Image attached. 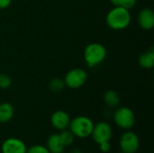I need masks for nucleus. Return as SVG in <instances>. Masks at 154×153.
Wrapping results in <instances>:
<instances>
[{
	"label": "nucleus",
	"mask_w": 154,
	"mask_h": 153,
	"mask_svg": "<svg viewBox=\"0 0 154 153\" xmlns=\"http://www.w3.org/2000/svg\"><path fill=\"white\" fill-rule=\"evenodd\" d=\"M106 23L112 30H124L127 28L131 23L130 11L123 6H115L107 13Z\"/></svg>",
	"instance_id": "f257e3e1"
},
{
	"label": "nucleus",
	"mask_w": 154,
	"mask_h": 153,
	"mask_svg": "<svg viewBox=\"0 0 154 153\" xmlns=\"http://www.w3.org/2000/svg\"><path fill=\"white\" fill-rule=\"evenodd\" d=\"M94 124V122L89 117L79 115L70 120L69 130L73 133L75 138L88 139L91 136Z\"/></svg>",
	"instance_id": "f03ea898"
},
{
	"label": "nucleus",
	"mask_w": 154,
	"mask_h": 153,
	"mask_svg": "<svg viewBox=\"0 0 154 153\" xmlns=\"http://www.w3.org/2000/svg\"><path fill=\"white\" fill-rule=\"evenodd\" d=\"M106 49L99 42H92L84 50V60L88 67L92 68L102 63L106 58Z\"/></svg>",
	"instance_id": "7ed1b4c3"
},
{
	"label": "nucleus",
	"mask_w": 154,
	"mask_h": 153,
	"mask_svg": "<svg viewBox=\"0 0 154 153\" xmlns=\"http://www.w3.org/2000/svg\"><path fill=\"white\" fill-rule=\"evenodd\" d=\"M113 121L115 124L124 131L132 130L134 126L136 118L134 111L127 106L116 107L113 114Z\"/></svg>",
	"instance_id": "20e7f679"
},
{
	"label": "nucleus",
	"mask_w": 154,
	"mask_h": 153,
	"mask_svg": "<svg viewBox=\"0 0 154 153\" xmlns=\"http://www.w3.org/2000/svg\"><path fill=\"white\" fill-rule=\"evenodd\" d=\"M118 144L123 153H136L140 149V138L134 131L127 130L121 134Z\"/></svg>",
	"instance_id": "39448f33"
},
{
	"label": "nucleus",
	"mask_w": 154,
	"mask_h": 153,
	"mask_svg": "<svg viewBox=\"0 0 154 153\" xmlns=\"http://www.w3.org/2000/svg\"><path fill=\"white\" fill-rule=\"evenodd\" d=\"M90 137L97 145L105 142H110L113 137V128L109 123L100 121L94 124Z\"/></svg>",
	"instance_id": "423d86ee"
},
{
	"label": "nucleus",
	"mask_w": 154,
	"mask_h": 153,
	"mask_svg": "<svg viewBox=\"0 0 154 153\" xmlns=\"http://www.w3.org/2000/svg\"><path fill=\"white\" fill-rule=\"evenodd\" d=\"M65 85L71 89H78L85 85L88 80V73L80 68L72 69L65 75Z\"/></svg>",
	"instance_id": "0eeeda50"
},
{
	"label": "nucleus",
	"mask_w": 154,
	"mask_h": 153,
	"mask_svg": "<svg viewBox=\"0 0 154 153\" xmlns=\"http://www.w3.org/2000/svg\"><path fill=\"white\" fill-rule=\"evenodd\" d=\"M25 142L16 137L5 139L1 145V153H26Z\"/></svg>",
	"instance_id": "6e6552de"
},
{
	"label": "nucleus",
	"mask_w": 154,
	"mask_h": 153,
	"mask_svg": "<svg viewBox=\"0 0 154 153\" xmlns=\"http://www.w3.org/2000/svg\"><path fill=\"white\" fill-rule=\"evenodd\" d=\"M70 120L71 118L69 115L63 110H57L53 112L50 119L51 126L59 132L69 129Z\"/></svg>",
	"instance_id": "1a4fd4ad"
},
{
	"label": "nucleus",
	"mask_w": 154,
	"mask_h": 153,
	"mask_svg": "<svg viewBox=\"0 0 154 153\" xmlns=\"http://www.w3.org/2000/svg\"><path fill=\"white\" fill-rule=\"evenodd\" d=\"M138 23L143 30H152L154 26V13L151 8H143L139 12Z\"/></svg>",
	"instance_id": "9d476101"
},
{
	"label": "nucleus",
	"mask_w": 154,
	"mask_h": 153,
	"mask_svg": "<svg viewBox=\"0 0 154 153\" xmlns=\"http://www.w3.org/2000/svg\"><path fill=\"white\" fill-rule=\"evenodd\" d=\"M45 146L47 147V149L51 153L62 152L65 150V146H64L59 133L51 134L46 140Z\"/></svg>",
	"instance_id": "9b49d317"
},
{
	"label": "nucleus",
	"mask_w": 154,
	"mask_h": 153,
	"mask_svg": "<svg viewBox=\"0 0 154 153\" xmlns=\"http://www.w3.org/2000/svg\"><path fill=\"white\" fill-rule=\"evenodd\" d=\"M14 115V106L7 102L0 104V124H6L10 122Z\"/></svg>",
	"instance_id": "f8f14e48"
},
{
	"label": "nucleus",
	"mask_w": 154,
	"mask_h": 153,
	"mask_svg": "<svg viewBox=\"0 0 154 153\" xmlns=\"http://www.w3.org/2000/svg\"><path fill=\"white\" fill-rule=\"evenodd\" d=\"M138 64L141 68L145 69H151L154 67V50L153 49L145 51L138 58Z\"/></svg>",
	"instance_id": "ddd939ff"
},
{
	"label": "nucleus",
	"mask_w": 154,
	"mask_h": 153,
	"mask_svg": "<svg viewBox=\"0 0 154 153\" xmlns=\"http://www.w3.org/2000/svg\"><path fill=\"white\" fill-rule=\"evenodd\" d=\"M104 102L109 108H116L120 104V96L115 90H108L104 95Z\"/></svg>",
	"instance_id": "4468645a"
},
{
	"label": "nucleus",
	"mask_w": 154,
	"mask_h": 153,
	"mask_svg": "<svg viewBox=\"0 0 154 153\" xmlns=\"http://www.w3.org/2000/svg\"><path fill=\"white\" fill-rule=\"evenodd\" d=\"M60 139L65 146L66 147H70L74 142H75V136L73 135V133L69 130V129H66V130H63L61 132H60Z\"/></svg>",
	"instance_id": "2eb2a0df"
},
{
	"label": "nucleus",
	"mask_w": 154,
	"mask_h": 153,
	"mask_svg": "<svg viewBox=\"0 0 154 153\" xmlns=\"http://www.w3.org/2000/svg\"><path fill=\"white\" fill-rule=\"evenodd\" d=\"M65 87H66V85H65L64 80L61 78H55L51 79L49 83V88L52 92H60Z\"/></svg>",
	"instance_id": "dca6fc26"
},
{
	"label": "nucleus",
	"mask_w": 154,
	"mask_h": 153,
	"mask_svg": "<svg viewBox=\"0 0 154 153\" xmlns=\"http://www.w3.org/2000/svg\"><path fill=\"white\" fill-rule=\"evenodd\" d=\"M12 85V78L5 73H0V89H7Z\"/></svg>",
	"instance_id": "f3484780"
},
{
	"label": "nucleus",
	"mask_w": 154,
	"mask_h": 153,
	"mask_svg": "<svg viewBox=\"0 0 154 153\" xmlns=\"http://www.w3.org/2000/svg\"><path fill=\"white\" fill-rule=\"evenodd\" d=\"M26 153H51L47 147L42 144H34L27 147Z\"/></svg>",
	"instance_id": "a211bd4d"
},
{
	"label": "nucleus",
	"mask_w": 154,
	"mask_h": 153,
	"mask_svg": "<svg viewBox=\"0 0 154 153\" xmlns=\"http://www.w3.org/2000/svg\"><path fill=\"white\" fill-rule=\"evenodd\" d=\"M98 147H99V151L102 153H108L111 151L112 145L110 142H105L98 144Z\"/></svg>",
	"instance_id": "6ab92c4d"
},
{
	"label": "nucleus",
	"mask_w": 154,
	"mask_h": 153,
	"mask_svg": "<svg viewBox=\"0 0 154 153\" xmlns=\"http://www.w3.org/2000/svg\"><path fill=\"white\" fill-rule=\"evenodd\" d=\"M136 2H137V0H124V3H123L122 6L128 9V10H130V9H132L133 7L135 6Z\"/></svg>",
	"instance_id": "aec40b11"
},
{
	"label": "nucleus",
	"mask_w": 154,
	"mask_h": 153,
	"mask_svg": "<svg viewBox=\"0 0 154 153\" xmlns=\"http://www.w3.org/2000/svg\"><path fill=\"white\" fill-rule=\"evenodd\" d=\"M12 0H0V9H5L10 6Z\"/></svg>",
	"instance_id": "412c9836"
},
{
	"label": "nucleus",
	"mask_w": 154,
	"mask_h": 153,
	"mask_svg": "<svg viewBox=\"0 0 154 153\" xmlns=\"http://www.w3.org/2000/svg\"><path fill=\"white\" fill-rule=\"evenodd\" d=\"M109 1L115 6H122V5L124 3V0H109Z\"/></svg>",
	"instance_id": "4be33fe9"
},
{
	"label": "nucleus",
	"mask_w": 154,
	"mask_h": 153,
	"mask_svg": "<svg viewBox=\"0 0 154 153\" xmlns=\"http://www.w3.org/2000/svg\"><path fill=\"white\" fill-rule=\"evenodd\" d=\"M69 153H83V152H82V151H81V150H79V148H75V149L71 150Z\"/></svg>",
	"instance_id": "5701e85b"
},
{
	"label": "nucleus",
	"mask_w": 154,
	"mask_h": 153,
	"mask_svg": "<svg viewBox=\"0 0 154 153\" xmlns=\"http://www.w3.org/2000/svg\"><path fill=\"white\" fill-rule=\"evenodd\" d=\"M116 153H123L122 151H120V152H116Z\"/></svg>",
	"instance_id": "b1692460"
},
{
	"label": "nucleus",
	"mask_w": 154,
	"mask_h": 153,
	"mask_svg": "<svg viewBox=\"0 0 154 153\" xmlns=\"http://www.w3.org/2000/svg\"><path fill=\"white\" fill-rule=\"evenodd\" d=\"M60 153H65V152H64V151H62V152H60Z\"/></svg>",
	"instance_id": "393cba45"
},
{
	"label": "nucleus",
	"mask_w": 154,
	"mask_h": 153,
	"mask_svg": "<svg viewBox=\"0 0 154 153\" xmlns=\"http://www.w3.org/2000/svg\"><path fill=\"white\" fill-rule=\"evenodd\" d=\"M0 153H1V152H0Z\"/></svg>",
	"instance_id": "a878e982"
}]
</instances>
